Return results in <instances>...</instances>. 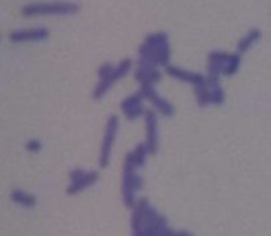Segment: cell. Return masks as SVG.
I'll list each match as a JSON object with an SVG mask.
<instances>
[{"label":"cell","instance_id":"obj_10","mask_svg":"<svg viewBox=\"0 0 271 236\" xmlns=\"http://www.w3.org/2000/svg\"><path fill=\"white\" fill-rule=\"evenodd\" d=\"M166 73H168L170 76H173V78H178L179 81H184V83H191L194 86H199V84H202L206 81V76H203V75L192 73V71H187V70L173 67V65L166 67Z\"/></svg>","mask_w":271,"mask_h":236},{"label":"cell","instance_id":"obj_2","mask_svg":"<svg viewBox=\"0 0 271 236\" xmlns=\"http://www.w3.org/2000/svg\"><path fill=\"white\" fill-rule=\"evenodd\" d=\"M130 67H132V60H130V59L121 60V62H119L116 67H114V70L111 71L108 76L102 78V79L99 81V84H97L96 90H94V98L99 100V98H102L103 95H105L107 90L113 86V83H116L118 79H121L124 75H126L127 71L130 70Z\"/></svg>","mask_w":271,"mask_h":236},{"label":"cell","instance_id":"obj_17","mask_svg":"<svg viewBox=\"0 0 271 236\" xmlns=\"http://www.w3.org/2000/svg\"><path fill=\"white\" fill-rule=\"evenodd\" d=\"M174 236H192V234L187 231H178V233H174Z\"/></svg>","mask_w":271,"mask_h":236},{"label":"cell","instance_id":"obj_13","mask_svg":"<svg viewBox=\"0 0 271 236\" xmlns=\"http://www.w3.org/2000/svg\"><path fill=\"white\" fill-rule=\"evenodd\" d=\"M12 198H13L16 203L26 206V208H32V206H35V203H37L34 195H29V193H26V192H23V190H13V192H12Z\"/></svg>","mask_w":271,"mask_h":236},{"label":"cell","instance_id":"obj_16","mask_svg":"<svg viewBox=\"0 0 271 236\" xmlns=\"http://www.w3.org/2000/svg\"><path fill=\"white\" fill-rule=\"evenodd\" d=\"M26 148H27L29 151H32V152H37V151H40V148H41V143H40L38 140H32V141L27 143Z\"/></svg>","mask_w":271,"mask_h":236},{"label":"cell","instance_id":"obj_15","mask_svg":"<svg viewBox=\"0 0 271 236\" xmlns=\"http://www.w3.org/2000/svg\"><path fill=\"white\" fill-rule=\"evenodd\" d=\"M225 101V92L221 86H214L211 87V103L213 105H222Z\"/></svg>","mask_w":271,"mask_h":236},{"label":"cell","instance_id":"obj_5","mask_svg":"<svg viewBox=\"0 0 271 236\" xmlns=\"http://www.w3.org/2000/svg\"><path fill=\"white\" fill-rule=\"evenodd\" d=\"M70 178H71V184H70V187H68L67 192H68L70 195H75L76 192H79V190H82V189H86V187L92 186V184L99 179V174H97V171L73 170L71 174H70Z\"/></svg>","mask_w":271,"mask_h":236},{"label":"cell","instance_id":"obj_9","mask_svg":"<svg viewBox=\"0 0 271 236\" xmlns=\"http://www.w3.org/2000/svg\"><path fill=\"white\" fill-rule=\"evenodd\" d=\"M144 117H146V135H148V140H146V146H148L149 152H155L157 151V117L151 111L146 109L144 111Z\"/></svg>","mask_w":271,"mask_h":236},{"label":"cell","instance_id":"obj_12","mask_svg":"<svg viewBox=\"0 0 271 236\" xmlns=\"http://www.w3.org/2000/svg\"><path fill=\"white\" fill-rule=\"evenodd\" d=\"M260 35H262V32H260L258 29H251L249 32L239 40L238 42V46H236V53L238 54H243V53H246V51L251 48L257 40L260 38Z\"/></svg>","mask_w":271,"mask_h":236},{"label":"cell","instance_id":"obj_6","mask_svg":"<svg viewBox=\"0 0 271 236\" xmlns=\"http://www.w3.org/2000/svg\"><path fill=\"white\" fill-rule=\"evenodd\" d=\"M141 95L146 98V100H149L151 103L155 106V109H159L163 116H173L174 114V106L170 103V101H166L165 98L159 97L157 95V92L154 90L152 86H141Z\"/></svg>","mask_w":271,"mask_h":236},{"label":"cell","instance_id":"obj_4","mask_svg":"<svg viewBox=\"0 0 271 236\" xmlns=\"http://www.w3.org/2000/svg\"><path fill=\"white\" fill-rule=\"evenodd\" d=\"M116 132H118V116H110L105 137H103V141H102L100 167H107L108 165V160H110V156H111V148H113L114 138H116Z\"/></svg>","mask_w":271,"mask_h":236},{"label":"cell","instance_id":"obj_3","mask_svg":"<svg viewBox=\"0 0 271 236\" xmlns=\"http://www.w3.org/2000/svg\"><path fill=\"white\" fill-rule=\"evenodd\" d=\"M230 59V54L224 53V51H213L208 56V84L210 87H214L219 84V78L221 75H224V68H225V64L227 60Z\"/></svg>","mask_w":271,"mask_h":236},{"label":"cell","instance_id":"obj_8","mask_svg":"<svg viewBox=\"0 0 271 236\" xmlns=\"http://www.w3.org/2000/svg\"><path fill=\"white\" fill-rule=\"evenodd\" d=\"M143 98H144V97L141 95V92H138V94L127 97V98L121 103V108H122V111H124V114H126V117H127L129 121H135V119L140 117L143 112L146 111V109H143V106H141Z\"/></svg>","mask_w":271,"mask_h":236},{"label":"cell","instance_id":"obj_11","mask_svg":"<svg viewBox=\"0 0 271 236\" xmlns=\"http://www.w3.org/2000/svg\"><path fill=\"white\" fill-rule=\"evenodd\" d=\"M135 76L141 83V86H154L162 78L160 71L155 67H149V65H140Z\"/></svg>","mask_w":271,"mask_h":236},{"label":"cell","instance_id":"obj_1","mask_svg":"<svg viewBox=\"0 0 271 236\" xmlns=\"http://www.w3.org/2000/svg\"><path fill=\"white\" fill-rule=\"evenodd\" d=\"M79 12V5L71 2H46V4H32L23 8L24 16L35 15H75Z\"/></svg>","mask_w":271,"mask_h":236},{"label":"cell","instance_id":"obj_7","mask_svg":"<svg viewBox=\"0 0 271 236\" xmlns=\"http://www.w3.org/2000/svg\"><path fill=\"white\" fill-rule=\"evenodd\" d=\"M49 37V30L46 27H37L30 30H18V32L10 34V42L21 43V42H40Z\"/></svg>","mask_w":271,"mask_h":236},{"label":"cell","instance_id":"obj_14","mask_svg":"<svg viewBox=\"0 0 271 236\" xmlns=\"http://www.w3.org/2000/svg\"><path fill=\"white\" fill-rule=\"evenodd\" d=\"M239 64H241V54H238V53L230 54V59L227 60L225 68H224V75H227V76L235 75L239 68Z\"/></svg>","mask_w":271,"mask_h":236}]
</instances>
